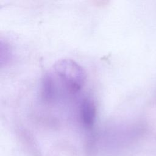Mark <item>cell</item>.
Masks as SVG:
<instances>
[{
  "instance_id": "1",
  "label": "cell",
  "mask_w": 156,
  "mask_h": 156,
  "mask_svg": "<svg viewBox=\"0 0 156 156\" xmlns=\"http://www.w3.org/2000/svg\"><path fill=\"white\" fill-rule=\"evenodd\" d=\"M53 73L66 91L71 94L78 92L83 87L86 80L83 68L71 59H63L55 63Z\"/></svg>"
},
{
  "instance_id": "2",
  "label": "cell",
  "mask_w": 156,
  "mask_h": 156,
  "mask_svg": "<svg viewBox=\"0 0 156 156\" xmlns=\"http://www.w3.org/2000/svg\"><path fill=\"white\" fill-rule=\"evenodd\" d=\"M96 107L93 100L90 98H84L79 107V116L80 122L86 127H91L96 118Z\"/></svg>"
},
{
  "instance_id": "3",
  "label": "cell",
  "mask_w": 156,
  "mask_h": 156,
  "mask_svg": "<svg viewBox=\"0 0 156 156\" xmlns=\"http://www.w3.org/2000/svg\"><path fill=\"white\" fill-rule=\"evenodd\" d=\"M56 85L53 76L50 73L44 75L41 86V95L46 102H52L56 97Z\"/></svg>"
}]
</instances>
